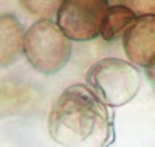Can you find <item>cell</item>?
I'll list each match as a JSON object with an SVG mask.
<instances>
[{"label": "cell", "instance_id": "obj_9", "mask_svg": "<svg viewBox=\"0 0 155 147\" xmlns=\"http://www.w3.org/2000/svg\"><path fill=\"white\" fill-rule=\"evenodd\" d=\"M118 5L129 8L137 17L155 16V0H118Z\"/></svg>", "mask_w": 155, "mask_h": 147}, {"label": "cell", "instance_id": "obj_3", "mask_svg": "<svg viewBox=\"0 0 155 147\" xmlns=\"http://www.w3.org/2000/svg\"><path fill=\"white\" fill-rule=\"evenodd\" d=\"M25 57L42 74L59 73L71 57V41L53 20H37L25 34Z\"/></svg>", "mask_w": 155, "mask_h": 147}, {"label": "cell", "instance_id": "obj_8", "mask_svg": "<svg viewBox=\"0 0 155 147\" xmlns=\"http://www.w3.org/2000/svg\"><path fill=\"white\" fill-rule=\"evenodd\" d=\"M62 3L64 0H19L22 9L39 20H51L58 17Z\"/></svg>", "mask_w": 155, "mask_h": 147}, {"label": "cell", "instance_id": "obj_6", "mask_svg": "<svg viewBox=\"0 0 155 147\" xmlns=\"http://www.w3.org/2000/svg\"><path fill=\"white\" fill-rule=\"evenodd\" d=\"M25 34L22 22L14 14L0 16V68L19 60L25 47Z\"/></svg>", "mask_w": 155, "mask_h": 147}, {"label": "cell", "instance_id": "obj_1", "mask_svg": "<svg viewBox=\"0 0 155 147\" xmlns=\"http://www.w3.org/2000/svg\"><path fill=\"white\" fill-rule=\"evenodd\" d=\"M113 112L82 84L65 88L48 115V133L61 145L109 147L115 141Z\"/></svg>", "mask_w": 155, "mask_h": 147}, {"label": "cell", "instance_id": "obj_4", "mask_svg": "<svg viewBox=\"0 0 155 147\" xmlns=\"http://www.w3.org/2000/svg\"><path fill=\"white\" fill-rule=\"evenodd\" d=\"M109 8L107 0H64L58 25L70 41H92L101 36Z\"/></svg>", "mask_w": 155, "mask_h": 147}, {"label": "cell", "instance_id": "obj_5", "mask_svg": "<svg viewBox=\"0 0 155 147\" xmlns=\"http://www.w3.org/2000/svg\"><path fill=\"white\" fill-rule=\"evenodd\" d=\"M127 59L143 68L155 67V16L137 17L123 37Z\"/></svg>", "mask_w": 155, "mask_h": 147}, {"label": "cell", "instance_id": "obj_7", "mask_svg": "<svg viewBox=\"0 0 155 147\" xmlns=\"http://www.w3.org/2000/svg\"><path fill=\"white\" fill-rule=\"evenodd\" d=\"M135 20L137 16L129 8L123 5H113L107 11L104 25H102L101 37L106 42H113L120 37H124V34L127 33V30L130 28Z\"/></svg>", "mask_w": 155, "mask_h": 147}, {"label": "cell", "instance_id": "obj_2", "mask_svg": "<svg viewBox=\"0 0 155 147\" xmlns=\"http://www.w3.org/2000/svg\"><path fill=\"white\" fill-rule=\"evenodd\" d=\"M85 84L109 107L130 102L141 87V74L137 65L116 57H104L90 65Z\"/></svg>", "mask_w": 155, "mask_h": 147}]
</instances>
